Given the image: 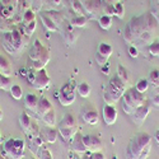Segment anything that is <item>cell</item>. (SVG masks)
<instances>
[{"label":"cell","mask_w":159,"mask_h":159,"mask_svg":"<svg viewBox=\"0 0 159 159\" xmlns=\"http://www.w3.org/2000/svg\"><path fill=\"white\" fill-rule=\"evenodd\" d=\"M42 121L47 127H55L56 126V112H55V110L52 108L48 113H46L42 117Z\"/></svg>","instance_id":"83f0119b"},{"label":"cell","mask_w":159,"mask_h":159,"mask_svg":"<svg viewBox=\"0 0 159 159\" xmlns=\"http://www.w3.org/2000/svg\"><path fill=\"white\" fill-rule=\"evenodd\" d=\"M113 8H115V17H117L118 19H124V17H125V8H124V5L118 2V3H116L113 5Z\"/></svg>","instance_id":"74e56055"},{"label":"cell","mask_w":159,"mask_h":159,"mask_svg":"<svg viewBox=\"0 0 159 159\" xmlns=\"http://www.w3.org/2000/svg\"><path fill=\"white\" fill-rule=\"evenodd\" d=\"M83 141L87 150L96 153V152H101L103 148V144L99 136L97 135H83Z\"/></svg>","instance_id":"5bb4252c"},{"label":"cell","mask_w":159,"mask_h":159,"mask_svg":"<svg viewBox=\"0 0 159 159\" xmlns=\"http://www.w3.org/2000/svg\"><path fill=\"white\" fill-rule=\"evenodd\" d=\"M19 74L20 75H23V76H25L27 78V74H28V70L25 69V68H23V69H20V71H19Z\"/></svg>","instance_id":"681fc988"},{"label":"cell","mask_w":159,"mask_h":159,"mask_svg":"<svg viewBox=\"0 0 159 159\" xmlns=\"http://www.w3.org/2000/svg\"><path fill=\"white\" fill-rule=\"evenodd\" d=\"M153 138L148 132H138L131 138L125 150L126 159H147L152 150Z\"/></svg>","instance_id":"7a4b0ae2"},{"label":"cell","mask_w":159,"mask_h":159,"mask_svg":"<svg viewBox=\"0 0 159 159\" xmlns=\"http://www.w3.org/2000/svg\"><path fill=\"white\" fill-rule=\"evenodd\" d=\"M39 18H41V22H42V24H43V27H45L47 31H50V32H57V31H59L57 25L55 24L54 20H52V19L48 17L47 11H41V13H39Z\"/></svg>","instance_id":"7402d4cb"},{"label":"cell","mask_w":159,"mask_h":159,"mask_svg":"<svg viewBox=\"0 0 159 159\" xmlns=\"http://www.w3.org/2000/svg\"><path fill=\"white\" fill-rule=\"evenodd\" d=\"M28 55L33 62V69L34 70H42V69H45V66L50 61L51 52L45 45H42V42L39 41V39H36L33 42V46L30 50Z\"/></svg>","instance_id":"5b68a950"},{"label":"cell","mask_w":159,"mask_h":159,"mask_svg":"<svg viewBox=\"0 0 159 159\" xmlns=\"http://www.w3.org/2000/svg\"><path fill=\"white\" fill-rule=\"evenodd\" d=\"M113 52V48L110 43H106V42H101L97 47V52H96V61L98 65L103 66L108 62V59L111 57Z\"/></svg>","instance_id":"30bf717a"},{"label":"cell","mask_w":159,"mask_h":159,"mask_svg":"<svg viewBox=\"0 0 159 159\" xmlns=\"http://www.w3.org/2000/svg\"><path fill=\"white\" fill-rule=\"evenodd\" d=\"M87 159H106V157L102 152H96V153H92Z\"/></svg>","instance_id":"bcb514c9"},{"label":"cell","mask_w":159,"mask_h":159,"mask_svg":"<svg viewBox=\"0 0 159 159\" xmlns=\"http://www.w3.org/2000/svg\"><path fill=\"white\" fill-rule=\"evenodd\" d=\"M149 112H150L149 103L145 102L144 104H141L140 107H138L134 112L131 113V118H132V121H134V124L138 125V126H141L144 124V121L147 120Z\"/></svg>","instance_id":"4fadbf2b"},{"label":"cell","mask_w":159,"mask_h":159,"mask_svg":"<svg viewBox=\"0 0 159 159\" xmlns=\"http://www.w3.org/2000/svg\"><path fill=\"white\" fill-rule=\"evenodd\" d=\"M32 159H36V158H32Z\"/></svg>","instance_id":"6f0895ef"},{"label":"cell","mask_w":159,"mask_h":159,"mask_svg":"<svg viewBox=\"0 0 159 159\" xmlns=\"http://www.w3.org/2000/svg\"><path fill=\"white\" fill-rule=\"evenodd\" d=\"M46 0H32L31 2V7L34 11H41L42 7H45Z\"/></svg>","instance_id":"b9f144b4"},{"label":"cell","mask_w":159,"mask_h":159,"mask_svg":"<svg viewBox=\"0 0 159 159\" xmlns=\"http://www.w3.org/2000/svg\"><path fill=\"white\" fill-rule=\"evenodd\" d=\"M150 101H152V103H153L154 106H159V93L153 94V97L150 98Z\"/></svg>","instance_id":"7dc6e473"},{"label":"cell","mask_w":159,"mask_h":159,"mask_svg":"<svg viewBox=\"0 0 159 159\" xmlns=\"http://www.w3.org/2000/svg\"><path fill=\"white\" fill-rule=\"evenodd\" d=\"M57 129H78V124L73 113H65L61 121L57 125Z\"/></svg>","instance_id":"d6986e66"},{"label":"cell","mask_w":159,"mask_h":159,"mask_svg":"<svg viewBox=\"0 0 159 159\" xmlns=\"http://www.w3.org/2000/svg\"><path fill=\"white\" fill-rule=\"evenodd\" d=\"M50 83H51V79L47 74V71L45 69L42 70H36V75H34V80L32 82V87L34 89H38V90H43V89H47L50 87Z\"/></svg>","instance_id":"8fae6325"},{"label":"cell","mask_w":159,"mask_h":159,"mask_svg":"<svg viewBox=\"0 0 159 159\" xmlns=\"http://www.w3.org/2000/svg\"><path fill=\"white\" fill-rule=\"evenodd\" d=\"M148 80L150 84H153L154 87H158L159 85V70L158 69H154L149 73V76H148Z\"/></svg>","instance_id":"d590c367"},{"label":"cell","mask_w":159,"mask_h":159,"mask_svg":"<svg viewBox=\"0 0 159 159\" xmlns=\"http://www.w3.org/2000/svg\"><path fill=\"white\" fill-rule=\"evenodd\" d=\"M159 38V24L150 11L132 17L124 30V39L136 48L149 47Z\"/></svg>","instance_id":"6da1fadb"},{"label":"cell","mask_w":159,"mask_h":159,"mask_svg":"<svg viewBox=\"0 0 159 159\" xmlns=\"http://www.w3.org/2000/svg\"><path fill=\"white\" fill-rule=\"evenodd\" d=\"M116 75L121 79V80L125 83V84H129V80H130V74L127 71V69L125 68L124 65H118L117 66V70H116Z\"/></svg>","instance_id":"4dcf8cb0"},{"label":"cell","mask_w":159,"mask_h":159,"mask_svg":"<svg viewBox=\"0 0 159 159\" xmlns=\"http://www.w3.org/2000/svg\"><path fill=\"white\" fill-rule=\"evenodd\" d=\"M103 14L108 16V17H115V8H113V5L106 4L103 7Z\"/></svg>","instance_id":"ee69618b"},{"label":"cell","mask_w":159,"mask_h":159,"mask_svg":"<svg viewBox=\"0 0 159 159\" xmlns=\"http://www.w3.org/2000/svg\"><path fill=\"white\" fill-rule=\"evenodd\" d=\"M17 27H16V23L13 22L11 18L9 19H5V18H2L0 17V31L3 33H8V32H11L14 31Z\"/></svg>","instance_id":"d4e9b609"},{"label":"cell","mask_w":159,"mask_h":159,"mask_svg":"<svg viewBox=\"0 0 159 159\" xmlns=\"http://www.w3.org/2000/svg\"><path fill=\"white\" fill-rule=\"evenodd\" d=\"M5 75H3L2 73H0V87H2V82H3V78H4Z\"/></svg>","instance_id":"816d5d0a"},{"label":"cell","mask_w":159,"mask_h":159,"mask_svg":"<svg viewBox=\"0 0 159 159\" xmlns=\"http://www.w3.org/2000/svg\"><path fill=\"white\" fill-rule=\"evenodd\" d=\"M32 118L30 117V115H27V112H23L20 113L19 116V124H20V127L23 130V132L25 135L28 134V132L31 131V127H32Z\"/></svg>","instance_id":"603a6c76"},{"label":"cell","mask_w":159,"mask_h":159,"mask_svg":"<svg viewBox=\"0 0 159 159\" xmlns=\"http://www.w3.org/2000/svg\"><path fill=\"white\" fill-rule=\"evenodd\" d=\"M149 85H150V83H149V80L148 79H141V80H139L138 83H136V85H135V89L138 90V92H140V93H145L148 89H149Z\"/></svg>","instance_id":"e575fe53"},{"label":"cell","mask_w":159,"mask_h":159,"mask_svg":"<svg viewBox=\"0 0 159 159\" xmlns=\"http://www.w3.org/2000/svg\"><path fill=\"white\" fill-rule=\"evenodd\" d=\"M102 2H103V0H88V2L83 3V8H84V11H85V16H88L89 18L97 17L99 10H101Z\"/></svg>","instance_id":"9a60e30c"},{"label":"cell","mask_w":159,"mask_h":159,"mask_svg":"<svg viewBox=\"0 0 159 159\" xmlns=\"http://www.w3.org/2000/svg\"><path fill=\"white\" fill-rule=\"evenodd\" d=\"M80 117L83 118V121L89 124V125H97L98 124V112L94 108V106L87 104L82 108L80 111Z\"/></svg>","instance_id":"7c38bea8"},{"label":"cell","mask_w":159,"mask_h":159,"mask_svg":"<svg viewBox=\"0 0 159 159\" xmlns=\"http://www.w3.org/2000/svg\"><path fill=\"white\" fill-rule=\"evenodd\" d=\"M76 90H78V94L80 96V97L87 98V97H89V94H90L92 88H90V85H89L88 83H80V84L76 85Z\"/></svg>","instance_id":"d6a6232c"},{"label":"cell","mask_w":159,"mask_h":159,"mask_svg":"<svg viewBox=\"0 0 159 159\" xmlns=\"http://www.w3.org/2000/svg\"><path fill=\"white\" fill-rule=\"evenodd\" d=\"M0 73H2L3 75H5V76L11 75V64L3 55H0Z\"/></svg>","instance_id":"484cf974"},{"label":"cell","mask_w":159,"mask_h":159,"mask_svg":"<svg viewBox=\"0 0 159 159\" xmlns=\"http://www.w3.org/2000/svg\"><path fill=\"white\" fill-rule=\"evenodd\" d=\"M148 50H149V54H150L152 56L159 57V38L155 39V41L148 47Z\"/></svg>","instance_id":"f35d334b"},{"label":"cell","mask_w":159,"mask_h":159,"mask_svg":"<svg viewBox=\"0 0 159 159\" xmlns=\"http://www.w3.org/2000/svg\"><path fill=\"white\" fill-rule=\"evenodd\" d=\"M98 24H99V27L104 31H108L111 27H112V17H108V16H106V14H102L98 19Z\"/></svg>","instance_id":"f1b7e54d"},{"label":"cell","mask_w":159,"mask_h":159,"mask_svg":"<svg viewBox=\"0 0 159 159\" xmlns=\"http://www.w3.org/2000/svg\"><path fill=\"white\" fill-rule=\"evenodd\" d=\"M3 150L10 159H23L25 155V141L22 139H8L3 144Z\"/></svg>","instance_id":"52a82bcc"},{"label":"cell","mask_w":159,"mask_h":159,"mask_svg":"<svg viewBox=\"0 0 159 159\" xmlns=\"http://www.w3.org/2000/svg\"><path fill=\"white\" fill-rule=\"evenodd\" d=\"M69 3H70L73 11L75 13V16H85V11H84V8H83V4L80 3V0H69Z\"/></svg>","instance_id":"f546056e"},{"label":"cell","mask_w":159,"mask_h":159,"mask_svg":"<svg viewBox=\"0 0 159 159\" xmlns=\"http://www.w3.org/2000/svg\"><path fill=\"white\" fill-rule=\"evenodd\" d=\"M62 0H46L45 7H47V10H56L57 7H60Z\"/></svg>","instance_id":"60d3db41"},{"label":"cell","mask_w":159,"mask_h":159,"mask_svg":"<svg viewBox=\"0 0 159 159\" xmlns=\"http://www.w3.org/2000/svg\"><path fill=\"white\" fill-rule=\"evenodd\" d=\"M36 25H37V23H36V20H33V22H31L30 24H25V25H23L22 31H23V33H24L25 36L31 37V36L34 33V31H36Z\"/></svg>","instance_id":"8d00e7d4"},{"label":"cell","mask_w":159,"mask_h":159,"mask_svg":"<svg viewBox=\"0 0 159 159\" xmlns=\"http://www.w3.org/2000/svg\"><path fill=\"white\" fill-rule=\"evenodd\" d=\"M2 141H3V136H2V134H0V144H2Z\"/></svg>","instance_id":"db71d44e"},{"label":"cell","mask_w":159,"mask_h":159,"mask_svg":"<svg viewBox=\"0 0 159 159\" xmlns=\"http://www.w3.org/2000/svg\"><path fill=\"white\" fill-rule=\"evenodd\" d=\"M59 32L61 33L64 41L68 43V45H73V43L76 41V39H78V36H79L76 28L73 27L69 20H65V22L62 23V25L59 28Z\"/></svg>","instance_id":"9c48e42d"},{"label":"cell","mask_w":159,"mask_h":159,"mask_svg":"<svg viewBox=\"0 0 159 159\" xmlns=\"http://www.w3.org/2000/svg\"><path fill=\"white\" fill-rule=\"evenodd\" d=\"M52 108H54V106H52V103H51L47 98L42 97V98H39V101H38V106H37V110H36L34 115H36V117H37V118H39V120H42V117H43L46 113H48Z\"/></svg>","instance_id":"e0dca14e"},{"label":"cell","mask_w":159,"mask_h":159,"mask_svg":"<svg viewBox=\"0 0 159 159\" xmlns=\"http://www.w3.org/2000/svg\"><path fill=\"white\" fill-rule=\"evenodd\" d=\"M102 73L107 75V74L110 73V65H107V64L103 65V66H102Z\"/></svg>","instance_id":"c3c4849f"},{"label":"cell","mask_w":159,"mask_h":159,"mask_svg":"<svg viewBox=\"0 0 159 159\" xmlns=\"http://www.w3.org/2000/svg\"><path fill=\"white\" fill-rule=\"evenodd\" d=\"M25 2H27V3H28V4L31 5V2H32V0H25Z\"/></svg>","instance_id":"11a10c76"},{"label":"cell","mask_w":159,"mask_h":159,"mask_svg":"<svg viewBox=\"0 0 159 159\" xmlns=\"http://www.w3.org/2000/svg\"><path fill=\"white\" fill-rule=\"evenodd\" d=\"M9 92H10V96L16 101H19L23 98V90H22L20 85H18V84H13Z\"/></svg>","instance_id":"836d02e7"},{"label":"cell","mask_w":159,"mask_h":159,"mask_svg":"<svg viewBox=\"0 0 159 159\" xmlns=\"http://www.w3.org/2000/svg\"><path fill=\"white\" fill-rule=\"evenodd\" d=\"M85 2H88V0H80V3L83 4V3H85Z\"/></svg>","instance_id":"9f6ffc18"},{"label":"cell","mask_w":159,"mask_h":159,"mask_svg":"<svg viewBox=\"0 0 159 159\" xmlns=\"http://www.w3.org/2000/svg\"><path fill=\"white\" fill-rule=\"evenodd\" d=\"M71 149L74 153H78V154H83L87 152V148L83 141V135H80L79 132H76L71 140Z\"/></svg>","instance_id":"ffe728a7"},{"label":"cell","mask_w":159,"mask_h":159,"mask_svg":"<svg viewBox=\"0 0 159 159\" xmlns=\"http://www.w3.org/2000/svg\"><path fill=\"white\" fill-rule=\"evenodd\" d=\"M127 54L130 55V57L136 59V57L139 56V48H136L135 46L129 45V47H127Z\"/></svg>","instance_id":"f6af8a7d"},{"label":"cell","mask_w":159,"mask_h":159,"mask_svg":"<svg viewBox=\"0 0 159 159\" xmlns=\"http://www.w3.org/2000/svg\"><path fill=\"white\" fill-rule=\"evenodd\" d=\"M154 139H155V141L158 143V145H159V130H157L155 131V134H154Z\"/></svg>","instance_id":"f907efd6"},{"label":"cell","mask_w":159,"mask_h":159,"mask_svg":"<svg viewBox=\"0 0 159 159\" xmlns=\"http://www.w3.org/2000/svg\"><path fill=\"white\" fill-rule=\"evenodd\" d=\"M38 101L39 98L33 94V93H27L23 98V103H24V107L27 108L28 111H32V112H36L37 110V106H38Z\"/></svg>","instance_id":"44dd1931"},{"label":"cell","mask_w":159,"mask_h":159,"mask_svg":"<svg viewBox=\"0 0 159 159\" xmlns=\"http://www.w3.org/2000/svg\"><path fill=\"white\" fill-rule=\"evenodd\" d=\"M3 116H4V113H3L2 108H0V121H2V120H3Z\"/></svg>","instance_id":"f5cc1de1"},{"label":"cell","mask_w":159,"mask_h":159,"mask_svg":"<svg viewBox=\"0 0 159 159\" xmlns=\"http://www.w3.org/2000/svg\"><path fill=\"white\" fill-rule=\"evenodd\" d=\"M75 89H76V87H75L73 80L69 82V83H66V84H64L59 89L56 96H57V99H59L61 106H64V107H68V106L74 103V101H75Z\"/></svg>","instance_id":"ba28073f"},{"label":"cell","mask_w":159,"mask_h":159,"mask_svg":"<svg viewBox=\"0 0 159 159\" xmlns=\"http://www.w3.org/2000/svg\"><path fill=\"white\" fill-rule=\"evenodd\" d=\"M102 115L106 125H113L117 121V110L113 104H104Z\"/></svg>","instance_id":"2e32d148"},{"label":"cell","mask_w":159,"mask_h":159,"mask_svg":"<svg viewBox=\"0 0 159 159\" xmlns=\"http://www.w3.org/2000/svg\"><path fill=\"white\" fill-rule=\"evenodd\" d=\"M70 24L73 25L74 28H84L85 25H87V23H88V18L85 17V16H74L70 20Z\"/></svg>","instance_id":"4316f807"},{"label":"cell","mask_w":159,"mask_h":159,"mask_svg":"<svg viewBox=\"0 0 159 159\" xmlns=\"http://www.w3.org/2000/svg\"><path fill=\"white\" fill-rule=\"evenodd\" d=\"M150 13L155 17L159 14V0H150Z\"/></svg>","instance_id":"7bdbcfd3"},{"label":"cell","mask_w":159,"mask_h":159,"mask_svg":"<svg viewBox=\"0 0 159 159\" xmlns=\"http://www.w3.org/2000/svg\"><path fill=\"white\" fill-rule=\"evenodd\" d=\"M33 20H36V13H34V10L32 8H28L27 10L23 13L22 23H23V25H25V24H30Z\"/></svg>","instance_id":"1f68e13d"},{"label":"cell","mask_w":159,"mask_h":159,"mask_svg":"<svg viewBox=\"0 0 159 159\" xmlns=\"http://www.w3.org/2000/svg\"><path fill=\"white\" fill-rule=\"evenodd\" d=\"M57 135H59V130H56L55 127H45L41 129V136L43 139L45 143L48 144H54L57 140Z\"/></svg>","instance_id":"ac0fdd59"},{"label":"cell","mask_w":159,"mask_h":159,"mask_svg":"<svg viewBox=\"0 0 159 159\" xmlns=\"http://www.w3.org/2000/svg\"><path fill=\"white\" fill-rule=\"evenodd\" d=\"M30 42V37L25 36L22 30H14L11 32L4 33L3 37V47L7 52L14 55L23 50L24 46H27Z\"/></svg>","instance_id":"3957f363"},{"label":"cell","mask_w":159,"mask_h":159,"mask_svg":"<svg viewBox=\"0 0 159 159\" xmlns=\"http://www.w3.org/2000/svg\"><path fill=\"white\" fill-rule=\"evenodd\" d=\"M45 11H47L48 17L55 22V24L57 25V28H60L61 25H62V23L66 20V18L64 17V14H62L61 11H59V10H45Z\"/></svg>","instance_id":"cb8c5ba5"},{"label":"cell","mask_w":159,"mask_h":159,"mask_svg":"<svg viewBox=\"0 0 159 159\" xmlns=\"http://www.w3.org/2000/svg\"><path fill=\"white\" fill-rule=\"evenodd\" d=\"M147 102V98L143 93L138 92L135 88H130L126 89L125 94L121 98V106H122V110L125 113L130 115L134 112L138 107H140L141 104H144Z\"/></svg>","instance_id":"8992f818"},{"label":"cell","mask_w":159,"mask_h":159,"mask_svg":"<svg viewBox=\"0 0 159 159\" xmlns=\"http://www.w3.org/2000/svg\"><path fill=\"white\" fill-rule=\"evenodd\" d=\"M126 85L127 84H125L117 75L112 76L103 92L106 104H115L118 99H121L126 92Z\"/></svg>","instance_id":"277c9868"},{"label":"cell","mask_w":159,"mask_h":159,"mask_svg":"<svg viewBox=\"0 0 159 159\" xmlns=\"http://www.w3.org/2000/svg\"><path fill=\"white\" fill-rule=\"evenodd\" d=\"M37 158H38V159H54V157H52L51 152H50L48 149H46L45 147H42L41 149L38 150Z\"/></svg>","instance_id":"ab89813d"}]
</instances>
